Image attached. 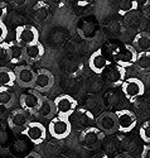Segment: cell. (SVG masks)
Returning <instances> with one entry per match:
<instances>
[{
    "label": "cell",
    "mask_w": 150,
    "mask_h": 158,
    "mask_svg": "<svg viewBox=\"0 0 150 158\" xmlns=\"http://www.w3.org/2000/svg\"><path fill=\"white\" fill-rule=\"evenodd\" d=\"M139 52L135 49L132 44H124L121 47H116V49L112 53L114 62L122 66V67H132L135 66V62L138 60Z\"/></svg>",
    "instance_id": "6da1fadb"
},
{
    "label": "cell",
    "mask_w": 150,
    "mask_h": 158,
    "mask_svg": "<svg viewBox=\"0 0 150 158\" xmlns=\"http://www.w3.org/2000/svg\"><path fill=\"white\" fill-rule=\"evenodd\" d=\"M105 133L97 127H90L81 131L79 142L87 149H97L105 142Z\"/></svg>",
    "instance_id": "7a4b0ae2"
},
{
    "label": "cell",
    "mask_w": 150,
    "mask_h": 158,
    "mask_svg": "<svg viewBox=\"0 0 150 158\" xmlns=\"http://www.w3.org/2000/svg\"><path fill=\"white\" fill-rule=\"evenodd\" d=\"M48 131L54 139H64L71 134L72 125L70 122V118L56 115L53 119L49 120Z\"/></svg>",
    "instance_id": "3957f363"
},
{
    "label": "cell",
    "mask_w": 150,
    "mask_h": 158,
    "mask_svg": "<svg viewBox=\"0 0 150 158\" xmlns=\"http://www.w3.org/2000/svg\"><path fill=\"white\" fill-rule=\"evenodd\" d=\"M120 87H121L124 96L130 101L136 100L138 98L143 96L145 93L144 82L138 77H128Z\"/></svg>",
    "instance_id": "277c9868"
},
{
    "label": "cell",
    "mask_w": 150,
    "mask_h": 158,
    "mask_svg": "<svg viewBox=\"0 0 150 158\" xmlns=\"http://www.w3.org/2000/svg\"><path fill=\"white\" fill-rule=\"evenodd\" d=\"M70 122L72 128L78 131H82L90 127H93V123H96L93 114L83 108H77L76 111L70 116Z\"/></svg>",
    "instance_id": "5b68a950"
},
{
    "label": "cell",
    "mask_w": 150,
    "mask_h": 158,
    "mask_svg": "<svg viewBox=\"0 0 150 158\" xmlns=\"http://www.w3.org/2000/svg\"><path fill=\"white\" fill-rule=\"evenodd\" d=\"M42 98H43L42 94L35 91L34 89L28 90V91H25V93H23L19 98L20 106L28 114L35 115L40 106V102H42Z\"/></svg>",
    "instance_id": "8992f818"
},
{
    "label": "cell",
    "mask_w": 150,
    "mask_h": 158,
    "mask_svg": "<svg viewBox=\"0 0 150 158\" xmlns=\"http://www.w3.org/2000/svg\"><path fill=\"white\" fill-rule=\"evenodd\" d=\"M15 41L24 47L30 46L39 42V33L33 25H18L15 29Z\"/></svg>",
    "instance_id": "52a82bcc"
},
{
    "label": "cell",
    "mask_w": 150,
    "mask_h": 158,
    "mask_svg": "<svg viewBox=\"0 0 150 158\" xmlns=\"http://www.w3.org/2000/svg\"><path fill=\"white\" fill-rule=\"evenodd\" d=\"M114 61H111L110 58H108L105 52L102 49H97L88 58V67L90 70L96 73V75H102L110 66L112 64Z\"/></svg>",
    "instance_id": "ba28073f"
},
{
    "label": "cell",
    "mask_w": 150,
    "mask_h": 158,
    "mask_svg": "<svg viewBox=\"0 0 150 158\" xmlns=\"http://www.w3.org/2000/svg\"><path fill=\"white\" fill-rule=\"evenodd\" d=\"M53 101H54V105H56L57 115H61V116L70 118L76 111V109L78 108L77 100L75 98H72L71 95H67V94L57 96Z\"/></svg>",
    "instance_id": "9c48e42d"
},
{
    "label": "cell",
    "mask_w": 150,
    "mask_h": 158,
    "mask_svg": "<svg viewBox=\"0 0 150 158\" xmlns=\"http://www.w3.org/2000/svg\"><path fill=\"white\" fill-rule=\"evenodd\" d=\"M22 134L25 135L33 144H40L47 138V128L39 122H30L22 130Z\"/></svg>",
    "instance_id": "30bf717a"
},
{
    "label": "cell",
    "mask_w": 150,
    "mask_h": 158,
    "mask_svg": "<svg viewBox=\"0 0 150 158\" xmlns=\"http://www.w3.org/2000/svg\"><path fill=\"white\" fill-rule=\"evenodd\" d=\"M116 119H117V127L119 131L121 133H130V131L138 124V118L134 114V111L129 109H121L115 111Z\"/></svg>",
    "instance_id": "8fae6325"
},
{
    "label": "cell",
    "mask_w": 150,
    "mask_h": 158,
    "mask_svg": "<svg viewBox=\"0 0 150 158\" xmlns=\"http://www.w3.org/2000/svg\"><path fill=\"white\" fill-rule=\"evenodd\" d=\"M103 80L111 86H121L122 82L126 80V69L122 66L112 62L103 73Z\"/></svg>",
    "instance_id": "7c38bea8"
},
{
    "label": "cell",
    "mask_w": 150,
    "mask_h": 158,
    "mask_svg": "<svg viewBox=\"0 0 150 158\" xmlns=\"http://www.w3.org/2000/svg\"><path fill=\"white\" fill-rule=\"evenodd\" d=\"M14 72L19 86L33 87L37 76V71H34L33 67H30L29 64H19L14 69Z\"/></svg>",
    "instance_id": "4fadbf2b"
},
{
    "label": "cell",
    "mask_w": 150,
    "mask_h": 158,
    "mask_svg": "<svg viewBox=\"0 0 150 158\" xmlns=\"http://www.w3.org/2000/svg\"><path fill=\"white\" fill-rule=\"evenodd\" d=\"M96 127L102 130L105 134H114L115 131L119 130L117 127V119L115 113L111 111H103L96 118Z\"/></svg>",
    "instance_id": "5bb4252c"
},
{
    "label": "cell",
    "mask_w": 150,
    "mask_h": 158,
    "mask_svg": "<svg viewBox=\"0 0 150 158\" xmlns=\"http://www.w3.org/2000/svg\"><path fill=\"white\" fill-rule=\"evenodd\" d=\"M54 85V76L51 71L46 70V69H39L37 71V76H35V81L32 89H34L38 93L43 94V93H48V91L53 87Z\"/></svg>",
    "instance_id": "9a60e30c"
},
{
    "label": "cell",
    "mask_w": 150,
    "mask_h": 158,
    "mask_svg": "<svg viewBox=\"0 0 150 158\" xmlns=\"http://www.w3.org/2000/svg\"><path fill=\"white\" fill-rule=\"evenodd\" d=\"M29 122V114L24 109H15L10 113L8 116V124L11 129H24L28 125Z\"/></svg>",
    "instance_id": "2e32d148"
},
{
    "label": "cell",
    "mask_w": 150,
    "mask_h": 158,
    "mask_svg": "<svg viewBox=\"0 0 150 158\" xmlns=\"http://www.w3.org/2000/svg\"><path fill=\"white\" fill-rule=\"evenodd\" d=\"M6 49V57L11 63H19L22 61H25V51L24 46L18 43L17 41L4 43Z\"/></svg>",
    "instance_id": "e0dca14e"
},
{
    "label": "cell",
    "mask_w": 150,
    "mask_h": 158,
    "mask_svg": "<svg viewBox=\"0 0 150 158\" xmlns=\"http://www.w3.org/2000/svg\"><path fill=\"white\" fill-rule=\"evenodd\" d=\"M51 10L52 5L47 2V0H40V2L35 3L32 10V15L37 23H44L48 20L51 15Z\"/></svg>",
    "instance_id": "ac0fdd59"
},
{
    "label": "cell",
    "mask_w": 150,
    "mask_h": 158,
    "mask_svg": "<svg viewBox=\"0 0 150 158\" xmlns=\"http://www.w3.org/2000/svg\"><path fill=\"white\" fill-rule=\"evenodd\" d=\"M57 115V110H56V105H54V101L51 100L49 98L43 96L42 98V102H40V106L35 114L37 118L39 119H53L54 116Z\"/></svg>",
    "instance_id": "d6986e66"
},
{
    "label": "cell",
    "mask_w": 150,
    "mask_h": 158,
    "mask_svg": "<svg viewBox=\"0 0 150 158\" xmlns=\"http://www.w3.org/2000/svg\"><path fill=\"white\" fill-rule=\"evenodd\" d=\"M145 17L144 14H140V13H138V10H135V11H131L129 13V14L124 15V24H125V27L130 31H138L141 32L140 29L145 25Z\"/></svg>",
    "instance_id": "ffe728a7"
},
{
    "label": "cell",
    "mask_w": 150,
    "mask_h": 158,
    "mask_svg": "<svg viewBox=\"0 0 150 158\" xmlns=\"http://www.w3.org/2000/svg\"><path fill=\"white\" fill-rule=\"evenodd\" d=\"M24 51H25V61L29 62V63H34V62L40 61L46 53V49H44L43 44L39 43V42L30 44V46H25Z\"/></svg>",
    "instance_id": "44dd1931"
},
{
    "label": "cell",
    "mask_w": 150,
    "mask_h": 158,
    "mask_svg": "<svg viewBox=\"0 0 150 158\" xmlns=\"http://www.w3.org/2000/svg\"><path fill=\"white\" fill-rule=\"evenodd\" d=\"M79 34L82 35V38H86V39H92L95 38L97 33V24L93 23L92 20H87V19H82L79 23H78V27H77Z\"/></svg>",
    "instance_id": "7402d4cb"
},
{
    "label": "cell",
    "mask_w": 150,
    "mask_h": 158,
    "mask_svg": "<svg viewBox=\"0 0 150 158\" xmlns=\"http://www.w3.org/2000/svg\"><path fill=\"white\" fill-rule=\"evenodd\" d=\"M132 46L138 52L150 51V33L145 31L136 33L132 39Z\"/></svg>",
    "instance_id": "603a6c76"
},
{
    "label": "cell",
    "mask_w": 150,
    "mask_h": 158,
    "mask_svg": "<svg viewBox=\"0 0 150 158\" xmlns=\"http://www.w3.org/2000/svg\"><path fill=\"white\" fill-rule=\"evenodd\" d=\"M134 67L140 73H149L150 72V51L139 52L138 60H136Z\"/></svg>",
    "instance_id": "cb8c5ba5"
},
{
    "label": "cell",
    "mask_w": 150,
    "mask_h": 158,
    "mask_svg": "<svg viewBox=\"0 0 150 158\" xmlns=\"http://www.w3.org/2000/svg\"><path fill=\"white\" fill-rule=\"evenodd\" d=\"M17 82L15 72L8 67H0V87H13Z\"/></svg>",
    "instance_id": "d4e9b609"
},
{
    "label": "cell",
    "mask_w": 150,
    "mask_h": 158,
    "mask_svg": "<svg viewBox=\"0 0 150 158\" xmlns=\"http://www.w3.org/2000/svg\"><path fill=\"white\" fill-rule=\"evenodd\" d=\"M138 0H119L117 2V13L120 15H126L131 11L138 10Z\"/></svg>",
    "instance_id": "484cf974"
},
{
    "label": "cell",
    "mask_w": 150,
    "mask_h": 158,
    "mask_svg": "<svg viewBox=\"0 0 150 158\" xmlns=\"http://www.w3.org/2000/svg\"><path fill=\"white\" fill-rule=\"evenodd\" d=\"M15 102V95L10 87H0V105L4 108H11Z\"/></svg>",
    "instance_id": "4316f807"
},
{
    "label": "cell",
    "mask_w": 150,
    "mask_h": 158,
    "mask_svg": "<svg viewBox=\"0 0 150 158\" xmlns=\"http://www.w3.org/2000/svg\"><path fill=\"white\" fill-rule=\"evenodd\" d=\"M139 135L144 143L150 144V120L141 124V127L139 129Z\"/></svg>",
    "instance_id": "83f0119b"
},
{
    "label": "cell",
    "mask_w": 150,
    "mask_h": 158,
    "mask_svg": "<svg viewBox=\"0 0 150 158\" xmlns=\"http://www.w3.org/2000/svg\"><path fill=\"white\" fill-rule=\"evenodd\" d=\"M8 37V27L5 25L4 20H0V43H4Z\"/></svg>",
    "instance_id": "f1b7e54d"
},
{
    "label": "cell",
    "mask_w": 150,
    "mask_h": 158,
    "mask_svg": "<svg viewBox=\"0 0 150 158\" xmlns=\"http://www.w3.org/2000/svg\"><path fill=\"white\" fill-rule=\"evenodd\" d=\"M92 2H93V0H71L72 5L76 6V8H86V6H88Z\"/></svg>",
    "instance_id": "f546056e"
},
{
    "label": "cell",
    "mask_w": 150,
    "mask_h": 158,
    "mask_svg": "<svg viewBox=\"0 0 150 158\" xmlns=\"http://www.w3.org/2000/svg\"><path fill=\"white\" fill-rule=\"evenodd\" d=\"M8 14V5L3 2H0V20H4Z\"/></svg>",
    "instance_id": "4dcf8cb0"
},
{
    "label": "cell",
    "mask_w": 150,
    "mask_h": 158,
    "mask_svg": "<svg viewBox=\"0 0 150 158\" xmlns=\"http://www.w3.org/2000/svg\"><path fill=\"white\" fill-rule=\"evenodd\" d=\"M143 14L146 19H150V0H146L143 5Z\"/></svg>",
    "instance_id": "1f68e13d"
},
{
    "label": "cell",
    "mask_w": 150,
    "mask_h": 158,
    "mask_svg": "<svg viewBox=\"0 0 150 158\" xmlns=\"http://www.w3.org/2000/svg\"><path fill=\"white\" fill-rule=\"evenodd\" d=\"M141 158H150V144H145L143 152H141Z\"/></svg>",
    "instance_id": "d6a6232c"
},
{
    "label": "cell",
    "mask_w": 150,
    "mask_h": 158,
    "mask_svg": "<svg viewBox=\"0 0 150 158\" xmlns=\"http://www.w3.org/2000/svg\"><path fill=\"white\" fill-rule=\"evenodd\" d=\"M9 2L14 5V6H23L28 3V0H9Z\"/></svg>",
    "instance_id": "836d02e7"
},
{
    "label": "cell",
    "mask_w": 150,
    "mask_h": 158,
    "mask_svg": "<svg viewBox=\"0 0 150 158\" xmlns=\"http://www.w3.org/2000/svg\"><path fill=\"white\" fill-rule=\"evenodd\" d=\"M91 158H108V156H107V153H106V152L99 151V152L95 153V154H93Z\"/></svg>",
    "instance_id": "e575fe53"
},
{
    "label": "cell",
    "mask_w": 150,
    "mask_h": 158,
    "mask_svg": "<svg viewBox=\"0 0 150 158\" xmlns=\"http://www.w3.org/2000/svg\"><path fill=\"white\" fill-rule=\"evenodd\" d=\"M23 158H42L38 153H35V152H30V153H28L26 156H24Z\"/></svg>",
    "instance_id": "d590c367"
},
{
    "label": "cell",
    "mask_w": 150,
    "mask_h": 158,
    "mask_svg": "<svg viewBox=\"0 0 150 158\" xmlns=\"http://www.w3.org/2000/svg\"><path fill=\"white\" fill-rule=\"evenodd\" d=\"M47 2H49L51 5H61V3L63 2V0H47Z\"/></svg>",
    "instance_id": "8d00e7d4"
},
{
    "label": "cell",
    "mask_w": 150,
    "mask_h": 158,
    "mask_svg": "<svg viewBox=\"0 0 150 158\" xmlns=\"http://www.w3.org/2000/svg\"><path fill=\"white\" fill-rule=\"evenodd\" d=\"M116 158H132L131 156H129L128 153H124V154H120V156H117Z\"/></svg>",
    "instance_id": "74e56055"
}]
</instances>
